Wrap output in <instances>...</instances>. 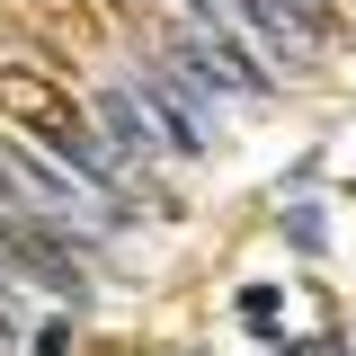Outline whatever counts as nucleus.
<instances>
[{
	"mask_svg": "<svg viewBox=\"0 0 356 356\" xmlns=\"http://www.w3.org/2000/svg\"><path fill=\"white\" fill-rule=\"evenodd\" d=\"M9 107H18V125L36 134V152H54V161L81 178L98 205H116V222H125L134 205H143V187H134L125 152H116V143L98 134V116H89V107H72L63 89H44V81H36V89L18 81V89H9Z\"/></svg>",
	"mask_w": 356,
	"mask_h": 356,
	"instance_id": "1",
	"label": "nucleus"
},
{
	"mask_svg": "<svg viewBox=\"0 0 356 356\" xmlns=\"http://www.w3.org/2000/svg\"><path fill=\"white\" fill-rule=\"evenodd\" d=\"M0 267H9V276H27L36 294H54V303H81V294H89L81 232H63V222H54V214H36V205L0 214Z\"/></svg>",
	"mask_w": 356,
	"mask_h": 356,
	"instance_id": "2",
	"label": "nucleus"
},
{
	"mask_svg": "<svg viewBox=\"0 0 356 356\" xmlns=\"http://www.w3.org/2000/svg\"><path fill=\"white\" fill-rule=\"evenodd\" d=\"M125 89L143 98V116L161 125V143H170L178 161H205V152H214V116H205L214 89L196 81V72H178L170 54H143V63L125 72Z\"/></svg>",
	"mask_w": 356,
	"mask_h": 356,
	"instance_id": "3",
	"label": "nucleus"
},
{
	"mask_svg": "<svg viewBox=\"0 0 356 356\" xmlns=\"http://www.w3.org/2000/svg\"><path fill=\"white\" fill-rule=\"evenodd\" d=\"M0 170L18 178V196H27L36 214H54L63 232H81V241L98 232V222H116V205H98V196H89V187L63 170L54 152H18V143H0Z\"/></svg>",
	"mask_w": 356,
	"mask_h": 356,
	"instance_id": "4",
	"label": "nucleus"
},
{
	"mask_svg": "<svg viewBox=\"0 0 356 356\" xmlns=\"http://www.w3.org/2000/svg\"><path fill=\"white\" fill-rule=\"evenodd\" d=\"M89 116H98V134L125 152V170H134V187H143V205H170V187H161V152H170V143H161V125L143 116V98L116 81V89H98V98H89Z\"/></svg>",
	"mask_w": 356,
	"mask_h": 356,
	"instance_id": "5",
	"label": "nucleus"
},
{
	"mask_svg": "<svg viewBox=\"0 0 356 356\" xmlns=\"http://www.w3.org/2000/svg\"><path fill=\"white\" fill-rule=\"evenodd\" d=\"M232 18L250 27V44L267 54V72H276V81L312 72V54H321V44H312V27L294 18V0H232Z\"/></svg>",
	"mask_w": 356,
	"mask_h": 356,
	"instance_id": "6",
	"label": "nucleus"
},
{
	"mask_svg": "<svg viewBox=\"0 0 356 356\" xmlns=\"http://www.w3.org/2000/svg\"><path fill=\"white\" fill-rule=\"evenodd\" d=\"M267 312H276V285H250V294H241V321H259V330H267Z\"/></svg>",
	"mask_w": 356,
	"mask_h": 356,
	"instance_id": "7",
	"label": "nucleus"
}]
</instances>
